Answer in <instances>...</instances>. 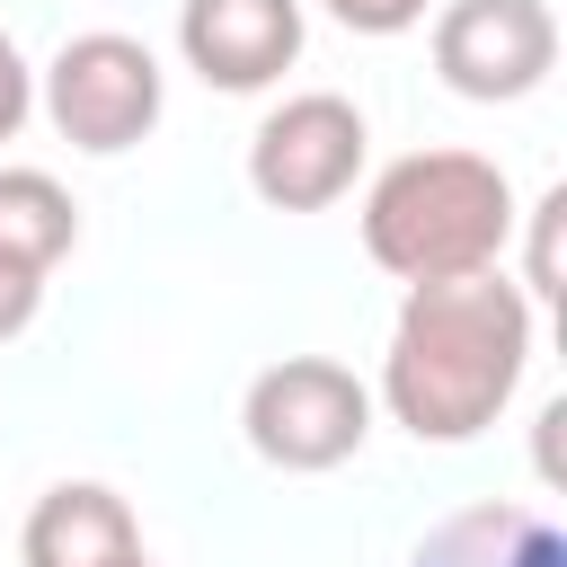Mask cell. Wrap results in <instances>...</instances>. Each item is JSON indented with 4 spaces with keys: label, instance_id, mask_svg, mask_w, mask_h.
Returning a JSON list of instances; mask_svg holds the SVG:
<instances>
[{
    "label": "cell",
    "instance_id": "obj_1",
    "mask_svg": "<svg viewBox=\"0 0 567 567\" xmlns=\"http://www.w3.org/2000/svg\"><path fill=\"white\" fill-rule=\"evenodd\" d=\"M532 363V292L496 266L452 284H408L381 354V408L416 443H470L505 416Z\"/></svg>",
    "mask_w": 567,
    "mask_h": 567
},
{
    "label": "cell",
    "instance_id": "obj_2",
    "mask_svg": "<svg viewBox=\"0 0 567 567\" xmlns=\"http://www.w3.org/2000/svg\"><path fill=\"white\" fill-rule=\"evenodd\" d=\"M514 239V186L478 151H408L363 195V248L399 284H452L496 266Z\"/></svg>",
    "mask_w": 567,
    "mask_h": 567
},
{
    "label": "cell",
    "instance_id": "obj_3",
    "mask_svg": "<svg viewBox=\"0 0 567 567\" xmlns=\"http://www.w3.org/2000/svg\"><path fill=\"white\" fill-rule=\"evenodd\" d=\"M239 425H248V452L275 470H337L372 434V390L328 354H284L248 381Z\"/></svg>",
    "mask_w": 567,
    "mask_h": 567
},
{
    "label": "cell",
    "instance_id": "obj_4",
    "mask_svg": "<svg viewBox=\"0 0 567 567\" xmlns=\"http://www.w3.org/2000/svg\"><path fill=\"white\" fill-rule=\"evenodd\" d=\"M159 97H168V80H159L151 44L115 35V27H89V35H71L44 62V115H53V133L71 151H97V159L133 151L159 124Z\"/></svg>",
    "mask_w": 567,
    "mask_h": 567
},
{
    "label": "cell",
    "instance_id": "obj_5",
    "mask_svg": "<svg viewBox=\"0 0 567 567\" xmlns=\"http://www.w3.org/2000/svg\"><path fill=\"white\" fill-rule=\"evenodd\" d=\"M363 151H372V133H363L354 97L301 89V97H284V106L257 124V142H248V186H257L275 213H328V204L363 177Z\"/></svg>",
    "mask_w": 567,
    "mask_h": 567
},
{
    "label": "cell",
    "instance_id": "obj_6",
    "mask_svg": "<svg viewBox=\"0 0 567 567\" xmlns=\"http://www.w3.org/2000/svg\"><path fill=\"white\" fill-rule=\"evenodd\" d=\"M434 71L443 89L478 106H514L558 71V18L549 0H452L434 18Z\"/></svg>",
    "mask_w": 567,
    "mask_h": 567
},
{
    "label": "cell",
    "instance_id": "obj_7",
    "mask_svg": "<svg viewBox=\"0 0 567 567\" xmlns=\"http://www.w3.org/2000/svg\"><path fill=\"white\" fill-rule=\"evenodd\" d=\"M177 53L204 89H275L301 62V0H186L177 9Z\"/></svg>",
    "mask_w": 567,
    "mask_h": 567
},
{
    "label": "cell",
    "instance_id": "obj_8",
    "mask_svg": "<svg viewBox=\"0 0 567 567\" xmlns=\"http://www.w3.org/2000/svg\"><path fill=\"white\" fill-rule=\"evenodd\" d=\"M27 567H133L142 558V532H133V505L97 478H62L35 496L27 532H18Z\"/></svg>",
    "mask_w": 567,
    "mask_h": 567
},
{
    "label": "cell",
    "instance_id": "obj_9",
    "mask_svg": "<svg viewBox=\"0 0 567 567\" xmlns=\"http://www.w3.org/2000/svg\"><path fill=\"white\" fill-rule=\"evenodd\" d=\"M416 567H567V540L532 505H470L443 532H425Z\"/></svg>",
    "mask_w": 567,
    "mask_h": 567
},
{
    "label": "cell",
    "instance_id": "obj_10",
    "mask_svg": "<svg viewBox=\"0 0 567 567\" xmlns=\"http://www.w3.org/2000/svg\"><path fill=\"white\" fill-rule=\"evenodd\" d=\"M80 248V204L62 195V177L44 168H0V266L53 275Z\"/></svg>",
    "mask_w": 567,
    "mask_h": 567
},
{
    "label": "cell",
    "instance_id": "obj_11",
    "mask_svg": "<svg viewBox=\"0 0 567 567\" xmlns=\"http://www.w3.org/2000/svg\"><path fill=\"white\" fill-rule=\"evenodd\" d=\"M558 213H567V186H549L532 204V292L558 301Z\"/></svg>",
    "mask_w": 567,
    "mask_h": 567
},
{
    "label": "cell",
    "instance_id": "obj_12",
    "mask_svg": "<svg viewBox=\"0 0 567 567\" xmlns=\"http://www.w3.org/2000/svg\"><path fill=\"white\" fill-rule=\"evenodd\" d=\"M337 27H354V35H408L416 18H425V0H319Z\"/></svg>",
    "mask_w": 567,
    "mask_h": 567
},
{
    "label": "cell",
    "instance_id": "obj_13",
    "mask_svg": "<svg viewBox=\"0 0 567 567\" xmlns=\"http://www.w3.org/2000/svg\"><path fill=\"white\" fill-rule=\"evenodd\" d=\"M27 106H35V71L18 62V44H9V27H0V142L27 124Z\"/></svg>",
    "mask_w": 567,
    "mask_h": 567
},
{
    "label": "cell",
    "instance_id": "obj_14",
    "mask_svg": "<svg viewBox=\"0 0 567 567\" xmlns=\"http://www.w3.org/2000/svg\"><path fill=\"white\" fill-rule=\"evenodd\" d=\"M35 301H44V275H27V266H0V346L35 319Z\"/></svg>",
    "mask_w": 567,
    "mask_h": 567
},
{
    "label": "cell",
    "instance_id": "obj_15",
    "mask_svg": "<svg viewBox=\"0 0 567 567\" xmlns=\"http://www.w3.org/2000/svg\"><path fill=\"white\" fill-rule=\"evenodd\" d=\"M133 567H151V558H133Z\"/></svg>",
    "mask_w": 567,
    "mask_h": 567
}]
</instances>
